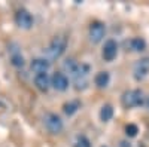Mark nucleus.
I'll list each match as a JSON object with an SVG mask.
<instances>
[{
	"instance_id": "obj_11",
	"label": "nucleus",
	"mask_w": 149,
	"mask_h": 147,
	"mask_svg": "<svg viewBox=\"0 0 149 147\" xmlns=\"http://www.w3.org/2000/svg\"><path fill=\"white\" fill-rule=\"evenodd\" d=\"M63 67H64V70L69 73V75L72 76V77H74L78 75V71H79V68H81V64H78L74 59H72V58H69V59H66L64 61V64H63Z\"/></svg>"
},
{
	"instance_id": "obj_5",
	"label": "nucleus",
	"mask_w": 149,
	"mask_h": 147,
	"mask_svg": "<svg viewBox=\"0 0 149 147\" xmlns=\"http://www.w3.org/2000/svg\"><path fill=\"white\" fill-rule=\"evenodd\" d=\"M15 22L19 28L30 30L33 27V17L27 9H19L15 15Z\"/></svg>"
},
{
	"instance_id": "obj_19",
	"label": "nucleus",
	"mask_w": 149,
	"mask_h": 147,
	"mask_svg": "<svg viewBox=\"0 0 149 147\" xmlns=\"http://www.w3.org/2000/svg\"><path fill=\"white\" fill-rule=\"evenodd\" d=\"M148 107H149V100H148Z\"/></svg>"
},
{
	"instance_id": "obj_6",
	"label": "nucleus",
	"mask_w": 149,
	"mask_h": 147,
	"mask_svg": "<svg viewBox=\"0 0 149 147\" xmlns=\"http://www.w3.org/2000/svg\"><path fill=\"white\" fill-rule=\"evenodd\" d=\"M104 33H106V27H104L103 22H98V21L93 22L90 26V40L93 43L102 42L103 37H104Z\"/></svg>"
},
{
	"instance_id": "obj_15",
	"label": "nucleus",
	"mask_w": 149,
	"mask_h": 147,
	"mask_svg": "<svg viewBox=\"0 0 149 147\" xmlns=\"http://www.w3.org/2000/svg\"><path fill=\"white\" fill-rule=\"evenodd\" d=\"M130 46H131L133 51L142 52V51H145V49H146V42H145L143 39H140V37H134V39H131Z\"/></svg>"
},
{
	"instance_id": "obj_7",
	"label": "nucleus",
	"mask_w": 149,
	"mask_h": 147,
	"mask_svg": "<svg viewBox=\"0 0 149 147\" xmlns=\"http://www.w3.org/2000/svg\"><path fill=\"white\" fill-rule=\"evenodd\" d=\"M116 54H118V45L115 40H107L103 46V51H102V57L104 61L110 63V61H113L116 58Z\"/></svg>"
},
{
	"instance_id": "obj_9",
	"label": "nucleus",
	"mask_w": 149,
	"mask_h": 147,
	"mask_svg": "<svg viewBox=\"0 0 149 147\" xmlns=\"http://www.w3.org/2000/svg\"><path fill=\"white\" fill-rule=\"evenodd\" d=\"M49 66H51V63L48 61V58H36V59L31 61L30 68H31V71L36 73V75H45L49 70Z\"/></svg>"
},
{
	"instance_id": "obj_1",
	"label": "nucleus",
	"mask_w": 149,
	"mask_h": 147,
	"mask_svg": "<svg viewBox=\"0 0 149 147\" xmlns=\"http://www.w3.org/2000/svg\"><path fill=\"white\" fill-rule=\"evenodd\" d=\"M66 48H67V39L64 37V36H57V37H54L51 40V43H49V46L46 48L48 61L60 58L61 55L64 54Z\"/></svg>"
},
{
	"instance_id": "obj_16",
	"label": "nucleus",
	"mask_w": 149,
	"mask_h": 147,
	"mask_svg": "<svg viewBox=\"0 0 149 147\" xmlns=\"http://www.w3.org/2000/svg\"><path fill=\"white\" fill-rule=\"evenodd\" d=\"M10 59H12V64L17 66V67H22L24 66V58H22L21 52H14L10 55Z\"/></svg>"
},
{
	"instance_id": "obj_3",
	"label": "nucleus",
	"mask_w": 149,
	"mask_h": 147,
	"mask_svg": "<svg viewBox=\"0 0 149 147\" xmlns=\"http://www.w3.org/2000/svg\"><path fill=\"white\" fill-rule=\"evenodd\" d=\"M43 124H45L46 129L51 134H60L61 131H63V128H64L61 117L58 115H55V113H48L43 117Z\"/></svg>"
},
{
	"instance_id": "obj_14",
	"label": "nucleus",
	"mask_w": 149,
	"mask_h": 147,
	"mask_svg": "<svg viewBox=\"0 0 149 147\" xmlns=\"http://www.w3.org/2000/svg\"><path fill=\"white\" fill-rule=\"evenodd\" d=\"M79 108H81L79 101H69V103H66V104L63 106V110H64V113H66L67 116L74 115V113H76Z\"/></svg>"
},
{
	"instance_id": "obj_13",
	"label": "nucleus",
	"mask_w": 149,
	"mask_h": 147,
	"mask_svg": "<svg viewBox=\"0 0 149 147\" xmlns=\"http://www.w3.org/2000/svg\"><path fill=\"white\" fill-rule=\"evenodd\" d=\"M112 117H113V107L110 104H104L100 110V119L103 122H109Z\"/></svg>"
},
{
	"instance_id": "obj_2",
	"label": "nucleus",
	"mask_w": 149,
	"mask_h": 147,
	"mask_svg": "<svg viewBox=\"0 0 149 147\" xmlns=\"http://www.w3.org/2000/svg\"><path fill=\"white\" fill-rule=\"evenodd\" d=\"M142 103H143V92L140 89H130L127 92H124L122 95V104L127 108L137 107Z\"/></svg>"
},
{
	"instance_id": "obj_4",
	"label": "nucleus",
	"mask_w": 149,
	"mask_h": 147,
	"mask_svg": "<svg viewBox=\"0 0 149 147\" xmlns=\"http://www.w3.org/2000/svg\"><path fill=\"white\" fill-rule=\"evenodd\" d=\"M149 75V58H142L139 59L137 63L134 64V68H133V76L134 79L140 82L143 79H146Z\"/></svg>"
},
{
	"instance_id": "obj_18",
	"label": "nucleus",
	"mask_w": 149,
	"mask_h": 147,
	"mask_svg": "<svg viewBox=\"0 0 149 147\" xmlns=\"http://www.w3.org/2000/svg\"><path fill=\"white\" fill-rule=\"evenodd\" d=\"M137 132H139L137 125H134V124H128V125L125 126V134H127L128 137H136V135H137Z\"/></svg>"
},
{
	"instance_id": "obj_12",
	"label": "nucleus",
	"mask_w": 149,
	"mask_h": 147,
	"mask_svg": "<svg viewBox=\"0 0 149 147\" xmlns=\"http://www.w3.org/2000/svg\"><path fill=\"white\" fill-rule=\"evenodd\" d=\"M94 82L98 88H106L109 82H110V75L107 71H100V73H97L95 77H94Z\"/></svg>"
},
{
	"instance_id": "obj_10",
	"label": "nucleus",
	"mask_w": 149,
	"mask_h": 147,
	"mask_svg": "<svg viewBox=\"0 0 149 147\" xmlns=\"http://www.w3.org/2000/svg\"><path fill=\"white\" fill-rule=\"evenodd\" d=\"M34 85H36V88L42 91V92H46L49 89V85H51V79H49V76L46 75H36L34 77Z\"/></svg>"
},
{
	"instance_id": "obj_17",
	"label": "nucleus",
	"mask_w": 149,
	"mask_h": 147,
	"mask_svg": "<svg viewBox=\"0 0 149 147\" xmlns=\"http://www.w3.org/2000/svg\"><path fill=\"white\" fill-rule=\"evenodd\" d=\"M74 147H91V143H90V140L86 138L85 135H79V137L76 138Z\"/></svg>"
},
{
	"instance_id": "obj_8",
	"label": "nucleus",
	"mask_w": 149,
	"mask_h": 147,
	"mask_svg": "<svg viewBox=\"0 0 149 147\" xmlns=\"http://www.w3.org/2000/svg\"><path fill=\"white\" fill-rule=\"evenodd\" d=\"M51 85L54 86V89L63 92L69 88V79H67V76L64 75V73L57 71V73H54V76L51 79Z\"/></svg>"
}]
</instances>
